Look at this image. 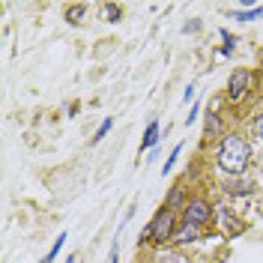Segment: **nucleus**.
<instances>
[{"instance_id": "20e7f679", "label": "nucleus", "mask_w": 263, "mask_h": 263, "mask_svg": "<svg viewBox=\"0 0 263 263\" xmlns=\"http://www.w3.org/2000/svg\"><path fill=\"white\" fill-rule=\"evenodd\" d=\"M248 87H251V72L248 69H233L228 78V99L230 102H242L248 96Z\"/></svg>"}, {"instance_id": "9b49d317", "label": "nucleus", "mask_w": 263, "mask_h": 263, "mask_svg": "<svg viewBox=\"0 0 263 263\" xmlns=\"http://www.w3.org/2000/svg\"><path fill=\"white\" fill-rule=\"evenodd\" d=\"M84 15H87V6L84 3H75V6H66V21L69 24H81Z\"/></svg>"}, {"instance_id": "4468645a", "label": "nucleus", "mask_w": 263, "mask_h": 263, "mask_svg": "<svg viewBox=\"0 0 263 263\" xmlns=\"http://www.w3.org/2000/svg\"><path fill=\"white\" fill-rule=\"evenodd\" d=\"M218 36L224 39V45H221V51H218V54H221V57H230V54H233V48H236V39H233V33H230V30H218Z\"/></svg>"}, {"instance_id": "423d86ee", "label": "nucleus", "mask_w": 263, "mask_h": 263, "mask_svg": "<svg viewBox=\"0 0 263 263\" xmlns=\"http://www.w3.org/2000/svg\"><path fill=\"white\" fill-rule=\"evenodd\" d=\"M185 203H189L185 185H182V182H177V185H171V192H167V197H164L162 206H167L171 213H182V210H185Z\"/></svg>"}, {"instance_id": "9d476101", "label": "nucleus", "mask_w": 263, "mask_h": 263, "mask_svg": "<svg viewBox=\"0 0 263 263\" xmlns=\"http://www.w3.org/2000/svg\"><path fill=\"white\" fill-rule=\"evenodd\" d=\"M102 18H105V24H117V21L123 18V6H117V3H105V6H102Z\"/></svg>"}, {"instance_id": "39448f33", "label": "nucleus", "mask_w": 263, "mask_h": 263, "mask_svg": "<svg viewBox=\"0 0 263 263\" xmlns=\"http://www.w3.org/2000/svg\"><path fill=\"white\" fill-rule=\"evenodd\" d=\"M221 189H224V195H230V197H248V195H254V182L242 180V177H228V180L221 182Z\"/></svg>"}, {"instance_id": "412c9836", "label": "nucleus", "mask_w": 263, "mask_h": 263, "mask_svg": "<svg viewBox=\"0 0 263 263\" xmlns=\"http://www.w3.org/2000/svg\"><path fill=\"white\" fill-rule=\"evenodd\" d=\"M182 102H185V105H189V102H195V84H189V87H185V96H182Z\"/></svg>"}, {"instance_id": "f3484780", "label": "nucleus", "mask_w": 263, "mask_h": 263, "mask_svg": "<svg viewBox=\"0 0 263 263\" xmlns=\"http://www.w3.org/2000/svg\"><path fill=\"white\" fill-rule=\"evenodd\" d=\"M111 129H114V120H111V117H105V120H102V126L93 132V144H99V141H102V138H105Z\"/></svg>"}, {"instance_id": "aec40b11", "label": "nucleus", "mask_w": 263, "mask_h": 263, "mask_svg": "<svg viewBox=\"0 0 263 263\" xmlns=\"http://www.w3.org/2000/svg\"><path fill=\"white\" fill-rule=\"evenodd\" d=\"M182 30H185V33H195V30H200V18H192V21H189V24H185Z\"/></svg>"}, {"instance_id": "7ed1b4c3", "label": "nucleus", "mask_w": 263, "mask_h": 263, "mask_svg": "<svg viewBox=\"0 0 263 263\" xmlns=\"http://www.w3.org/2000/svg\"><path fill=\"white\" fill-rule=\"evenodd\" d=\"M213 218H215V210L206 197H200V195L189 197V203H185V210H182V221H185V224H195L197 230H203V228L213 224Z\"/></svg>"}, {"instance_id": "4be33fe9", "label": "nucleus", "mask_w": 263, "mask_h": 263, "mask_svg": "<svg viewBox=\"0 0 263 263\" xmlns=\"http://www.w3.org/2000/svg\"><path fill=\"white\" fill-rule=\"evenodd\" d=\"M63 263H75V254H69V257H66Z\"/></svg>"}, {"instance_id": "f03ea898", "label": "nucleus", "mask_w": 263, "mask_h": 263, "mask_svg": "<svg viewBox=\"0 0 263 263\" xmlns=\"http://www.w3.org/2000/svg\"><path fill=\"white\" fill-rule=\"evenodd\" d=\"M174 230H177V213H171L167 206H162L159 213L149 218V224L144 228V233L138 236V242H156V246H164L174 239Z\"/></svg>"}, {"instance_id": "a211bd4d", "label": "nucleus", "mask_w": 263, "mask_h": 263, "mask_svg": "<svg viewBox=\"0 0 263 263\" xmlns=\"http://www.w3.org/2000/svg\"><path fill=\"white\" fill-rule=\"evenodd\" d=\"M108 263H120V239L114 236V242H111V257H108Z\"/></svg>"}, {"instance_id": "dca6fc26", "label": "nucleus", "mask_w": 263, "mask_h": 263, "mask_svg": "<svg viewBox=\"0 0 263 263\" xmlns=\"http://www.w3.org/2000/svg\"><path fill=\"white\" fill-rule=\"evenodd\" d=\"M180 153H182V144H177V147L167 153V159H164V164H162V177L174 171V164H177V159H180Z\"/></svg>"}, {"instance_id": "1a4fd4ad", "label": "nucleus", "mask_w": 263, "mask_h": 263, "mask_svg": "<svg viewBox=\"0 0 263 263\" xmlns=\"http://www.w3.org/2000/svg\"><path fill=\"white\" fill-rule=\"evenodd\" d=\"M197 236H200V230L195 228V224H177V230H174V246H192V242H197Z\"/></svg>"}, {"instance_id": "6ab92c4d", "label": "nucleus", "mask_w": 263, "mask_h": 263, "mask_svg": "<svg viewBox=\"0 0 263 263\" xmlns=\"http://www.w3.org/2000/svg\"><path fill=\"white\" fill-rule=\"evenodd\" d=\"M197 114H200V105H197V102H195V105L189 108V117H185V126H192V123H195V120H197Z\"/></svg>"}, {"instance_id": "2eb2a0df", "label": "nucleus", "mask_w": 263, "mask_h": 263, "mask_svg": "<svg viewBox=\"0 0 263 263\" xmlns=\"http://www.w3.org/2000/svg\"><path fill=\"white\" fill-rule=\"evenodd\" d=\"M248 129H251V138L263 144V111H257V114L251 117V126H248Z\"/></svg>"}, {"instance_id": "0eeeda50", "label": "nucleus", "mask_w": 263, "mask_h": 263, "mask_svg": "<svg viewBox=\"0 0 263 263\" xmlns=\"http://www.w3.org/2000/svg\"><path fill=\"white\" fill-rule=\"evenodd\" d=\"M159 135H162L159 120H149L147 129H144V138H141V147H138V156H141V153H149V149H156V144H159Z\"/></svg>"}, {"instance_id": "6e6552de", "label": "nucleus", "mask_w": 263, "mask_h": 263, "mask_svg": "<svg viewBox=\"0 0 263 263\" xmlns=\"http://www.w3.org/2000/svg\"><path fill=\"white\" fill-rule=\"evenodd\" d=\"M228 132H224V126H221V114H215V111H210L206 114V120H203V141H210V138H224Z\"/></svg>"}, {"instance_id": "f257e3e1", "label": "nucleus", "mask_w": 263, "mask_h": 263, "mask_svg": "<svg viewBox=\"0 0 263 263\" xmlns=\"http://www.w3.org/2000/svg\"><path fill=\"white\" fill-rule=\"evenodd\" d=\"M215 164H218V171L228 174V177H242L248 171V164H251V144H248L242 135L228 132V135L218 141Z\"/></svg>"}, {"instance_id": "f8f14e48", "label": "nucleus", "mask_w": 263, "mask_h": 263, "mask_svg": "<svg viewBox=\"0 0 263 263\" xmlns=\"http://www.w3.org/2000/svg\"><path fill=\"white\" fill-rule=\"evenodd\" d=\"M236 21H257L263 18V6H248V9H239V12H233Z\"/></svg>"}, {"instance_id": "ddd939ff", "label": "nucleus", "mask_w": 263, "mask_h": 263, "mask_svg": "<svg viewBox=\"0 0 263 263\" xmlns=\"http://www.w3.org/2000/svg\"><path fill=\"white\" fill-rule=\"evenodd\" d=\"M63 242H66V233H60V236L54 239V246L48 248V254H45V257H42L39 263H54V260H57V254L63 251Z\"/></svg>"}]
</instances>
